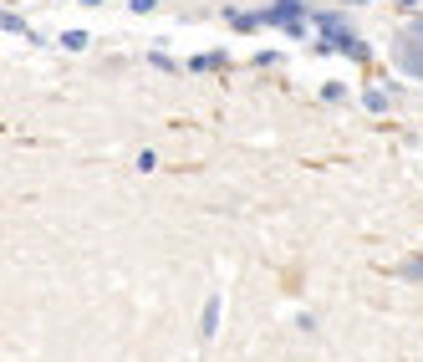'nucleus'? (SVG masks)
Masks as SVG:
<instances>
[{
	"mask_svg": "<svg viewBox=\"0 0 423 362\" xmlns=\"http://www.w3.org/2000/svg\"><path fill=\"white\" fill-rule=\"evenodd\" d=\"M260 26H286L291 36L306 26V11H301V0H281V6H270V11H260Z\"/></svg>",
	"mask_w": 423,
	"mask_h": 362,
	"instance_id": "nucleus-1",
	"label": "nucleus"
},
{
	"mask_svg": "<svg viewBox=\"0 0 423 362\" xmlns=\"http://www.w3.org/2000/svg\"><path fill=\"white\" fill-rule=\"evenodd\" d=\"M403 67L423 77V46H413V41H408V46H403Z\"/></svg>",
	"mask_w": 423,
	"mask_h": 362,
	"instance_id": "nucleus-2",
	"label": "nucleus"
},
{
	"mask_svg": "<svg viewBox=\"0 0 423 362\" xmlns=\"http://www.w3.org/2000/svg\"><path fill=\"white\" fill-rule=\"evenodd\" d=\"M215 327H220V296L204 306V337H215Z\"/></svg>",
	"mask_w": 423,
	"mask_h": 362,
	"instance_id": "nucleus-3",
	"label": "nucleus"
},
{
	"mask_svg": "<svg viewBox=\"0 0 423 362\" xmlns=\"http://www.w3.org/2000/svg\"><path fill=\"white\" fill-rule=\"evenodd\" d=\"M61 46H67V51H82V46H87V36H82V31H67V36H61Z\"/></svg>",
	"mask_w": 423,
	"mask_h": 362,
	"instance_id": "nucleus-4",
	"label": "nucleus"
},
{
	"mask_svg": "<svg viewBox=\"0 0 423 362\" xmlns=\"http://www.w3.org/2000/svg\"><path fill=\"white\" fill-rule=\"evenodd\" d=\"M403 275H408V281H423V261H408V266H403Z\"/></svg>",
	"mask_w": 423,
	"mask_h": 362,
	"instance_id": "nucleus-5",
	"label": "nucleus"
},
{
	"mask_svg": "<svg viewBox=\"0 0 423 362\" xmlns=\"http://www.w3.org/2000/svg\"><path fill=\"white\" fill-rule=\"evenodd\" d=\"M128 6H133V11L143 15V11H153V0H128Z\"/></svg>",
	"mask_w": 423,
	"mask_h": 362,
	"instance_id": "nucleus-6",
	"label": "nucleus"
}]
</instances>
